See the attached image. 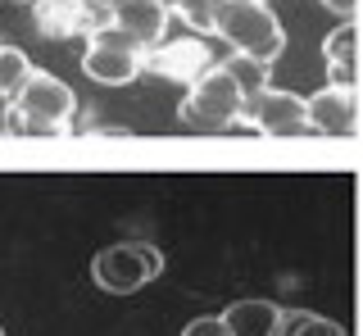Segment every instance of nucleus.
<instances>
[{
    "label": "nucleus",
    "instance_id": "2",
    "mask_svg": "<svg viewBox=\"0 0 363 336\" xmlns=\"http://www.w3.org/2000/svg\"><path fill=\"white\" fill-rule=\"evenodd\" d=\"M241 109H245V96L241 86H236V77L223 69L204 73L196 86H186V96H182V123L196 132H227L241 123Z\"/></svg>",
    "mask_w": 363,
    "mask_h": 336
},
{
    "label": "nucleus",
    "instance_id": "15",
    "mask_svg": "<svg viewBox=\"0 0 363 336\" xmlns=\"http://www.w3.org/2000/svg\"><path fill=\"white\" fill-rule=\"evenodd\" d=\"M223 69L236 77V86H241V96H245V100L272 86V64H259V60H245V55H232Z\"/></svg>",
    "mask_w": 363,
    "mask_h": 336
},
{
    "label": "nucleus",
    "instance_id": "6",
    "mask_svg": "<svg viewBox=\"0 0 363 336\" xmlns=\"http://www.w3.org/2000/svg\"><path fill=\"white\" fill-rule=\"evenodd\" d=\"M145 69L155 77H168V82H182V86H196L204 73L218 69L213 60V46L196 32H182V37H164L155 50H145Z\"/></svg>",
    "mask_w": 363,
    "mask_h": 336
},
{
    "label": "nucleus",
    "instance_id": "8",
    "mask_svg": "<svg viewBox=\"0 0 363 336\" xmlns=\"http://www.w3.org/2000/svg\"><path fill=\"white\" fill-rule=\"evenodd\" d=\"M241 123L250 132H264V137H304L309 132V100L295 91H268L250 96L241 109Z\"/></svg>",
    "mask_w": 363,
    "mask_h": 336
},
{
    "label": "nucleus",
    "instance_id": "17",
    "mask_svg": "<svg viewBox=\"0 0 363 336\" xmlns=\"http://www.w3.org/2000/svg\"><path fill=\"white\" fill-rule=\"evenodd\" d=\"M182 336H232V327L223 323V313H204V318L186 323V327H182Z\"/></svg>",
    "mask_w": 363,
    "mask_h": 336
},
{
    "label": "nucleus",
    "instance_id": "1",
    "mask_svg": "<svg viewBox=\"0 0 363 336\" xmlns=\"http://www.w3.org/2000/svg\"><path fill=\"white\" fill-rule=\"evenodd\" d=\"M73 114H77V96L60 77L41 69L14 96V132H23V137H64L73 128Z\"/></svg>",
    "mask_w": 363,
    "mask_h": 336
},
{
    "label": "nucleus",
    "instance_id": "12",
    "mask_svg": "<svg viewBox=\"0 0 363 336\" xmlns=\"http://www.w3.org/2000/svg\"><path fill=\"white\" fill-rule=\"evenodd\" d=\"M223 323L232 327V336H277L281 309L272 300H236V305H227Z\"/></svg>",
    "mask_w": 363,
    "mask_h": 336
},
{
    "label": "nucleus",
    "instance_id": "18",
    "mask_svg": "<svg viewBox=\"0 0 363 336\" xmlns=\"http://www.w3.org/2000/svg\"><path fill=\"white\" fill-rule=\"evenodd\" d=\"M0 132H14V100L0 96Z\"/></svg>",
    "mask_w": 363,
    "mask_h": 336
},
{
    "label": "nucleus",
    "instance_id": "10",
    "mask_svg": "<svg viewBox=\"0 0 363 336\" xmlns=\"http://www.w3.org/2000/svg\"><path fill=\"white\" fill-rule=\"evenodd\" d=\"M168 23H173L168 0H118L113 5V28H123L141 50H155L168 37Z\"/></svg>",
    "mask_w": 363,
    "mask_h": 336
},
{
    "label": "nucleus",
    "instance_id": "14",
    "mask_svg": "<svg viewBox=\"0 0 363 336\" xmlns=\"http://www.w3.org/2000/svg\"><path fill=\"white\" fill-rule=\"evenodd\" d=\"M277 336H345L340 323L323 318V313H309V309H281V327Z\"/></svg>",
    "mask_w": 363,
    "mask_h": 336
},
{
    "label": "nucleus",
    "instance_id": "16",
    "mask_svg": "<svg viewBox=\"0 0 363 336\" xmlns=\"http://www.w3.org/2000/svg\"><path fill=\"white\" fill-rule=\"evenodd\" d=\"M32 73H37V69L28 64V55H23L18 46H0V96L14 100Z\"/></svg>",
    "mask_w": 363,
    "mask_h": 336
},
{
    "label": "nucleus",
    "instance_id": "5",
    "mask_svg": "<svg viewBox=\"0 0 363 336\" xmlns=\"http://www.w3.org/2000/svg\"><path fill=\"white\" fill-rule=\"evenodd\" d=\"M145 69V50L136 46L123 28H105L86 41V55H82V73L100 86H128L136 73Z\"/></svg>",
    "mask_w": 363,
    "mask_h": 336
},
{
    "label": "nucleus",
    "instance_id": "20",
    "mask_svg": "<svg viewBox=\"0 0 363 336\" xmlns=\"http://www.w3.org/2000/svg\"><path fill=\"white\" fill-rule=\"evenodd\" d=\"M223 5H268V0H223Z\"/></svg>",
    "mask_w": 363,
    "mask_h": 336
},
{
    "label": "nucleus",
    "instance_id": "13",
    "mask_svg": "<svg viewBox=\"0 0 363 336\" xmlns=\"http://www.w3.org/2000/svg\"><path fill=\"white\" fill-rule=\"evenodd\" d=\"M218 5H223V0H168L173 18H177L186 32H196V37L218 32Z\"/></svg>",
    "mask_w": 363,
    "mask_h": 336
},
{
    "label": "nucleus",
    "instance_id": "3",
    "mask_svg": "<svg viewBox=\"0 0 363 336\" xmlns=\"http://www.w3.org/2000/svg\"><path fill=\"white\" fill-rule=\"evenodd\" d=\"M218 37L245 60L272 64L286 50V32L268 5H218Z\"/></svg>",
    "mask_w": 363,
    "mask_h": 336
},
{
    "label": "nucleus",
    "instance_id": "22",
    "mask_svg": "<svg viewBox=\"0 0 363 336\" xmlns=\"http://www.w3.org/2000/svg\"><path fill=\"white\" fill-rule=\"evenodd\" d=\"M0 336H5V327H0Z\"/></svg>",
    "mask_w": 363,
    "mask_h": 336
},
{
    "label": "nucleus",
    "instance_id": "4",
    "mask_svg": "<svg viewBox=\"0 0 363 336\" xmlns=\"http://www.w3.org/2000/svg\"><path fill=\"white\" fill-rule=\"evenodd\" d=\"M164 273V254L150 241H118L91 259V282L109 296H132V291L150 286Z\"/></svg>",
    "mask_w": 363,
    "mask_h": 336
},
{
    "label": "nucleus",
    "instance_id": "21",
    "mask_svg": "<svg viewBox=\"0 0 363 336\" xmlns=\"http://www.w3.org/2000/svg\"><path fill=\"white\" fill-rule=\"evenodd\" d=\"M105 5H118V0H105Z\"/></svg>",
    "mask_w": 363,
    "mask_h": 336
},
{
    "label": "nucleus",
    "instance_id": "11",
    "mask_svg": "<svg viewBox=\"0 0 363 336\" xmlns=\"http://www.w3.org/2000/svg\"><path fill=\"white\" fill-rule=\"evenodd\" d=\"M323 55H327V69H332V86H350L354 91V82H359V32H354V23H340L336 32H327Z\"/></svg>",
    "mask_w": 363,
    "mask_h": 336
},
{
    "label": "nucleus",
    "instance_id": "7",
    "mask_svg": "<svg viewBox=\"0 0 363 336\" xmlns=\"http://www.w3.org/2000/svg\"><path fill=\"white\" fill-rule=\"evenodd\" d=\"M32 9H37V32L50 41L96 37L113 23V5L105 0H32Z\"/></svg>",
    "mask_w": 363,
    "mask_h": 336
},
{
    "label": "nucleus",
    "instance_id": "9",
    "mask_svg": "<svg viewBox=\"0 0 363 336\" xmlns=\"http://www.w3.org/2000/svg\"><path fill=\"white\" fill-rule=\"evenodd\" d=\"M304 100H309V132H318V137H359L363 132V109L350 86L327 82L323 91H313Z\"/></svg>",
    "mask_w": 363,
    "mask_h": 336
},
{
    "label": "nucleus",
    "instance_id": "19",
    "mask_svg": "<svg viewBox=\"0 0 363 336\" xmlns=\"http://www.w3.org/2000/svg\"><path fill=\"white\" fill-rule=\"evenodd\" d=\"M323 5L332 9V14H340V18H345V23H350V18H354V0H323Z\"/></svg>",
    "mask_w": 363,
    "mask_h": 336
}]
</instances>
